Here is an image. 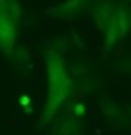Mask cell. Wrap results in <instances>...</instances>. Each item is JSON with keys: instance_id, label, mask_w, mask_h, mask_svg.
<instances>
[{"instance_id": "cell-1", "label": "cell", "mask_w": 131, "mask_h": 135, "mask_svg": "<svg viewBox=\"0 0 131 135\" xmlns=\"http://www.w3.org/2000/svg\"><path fill=\"white\" fill-rule=\"evenodd\" d=\"M45 60H47V72H49V97H47L45 110H43V121L49 123L52 115L59 110V106L70 95L72 79L67 74L65 61L59 56V52L49 51Z\"/></svg>"}, {"instance_id": "cell-2", "label": "cell", "mask_w": 131, "mask_h": 135, "mask_svg": "<svg viewBox=\"0 0 131 135\" xmlns=\"http://www.w3.org/2000/svg\"><path fill=\"white\" fill-rule=\"evenodd\" d=\"M16 23L18 20L11 16L7 9H0V51L11 54L16 40Z\"/></svg>"}, {"instance_id": "cell-3", "label": "cell", "mask_w": 131, "mask_h": 135, "mask_svg": "<svg viewBox=\"0 0 131 135\" xmlns=\"http://www.w3.org/2000/svg\"><path fill=\"white\" fill-rule=\"evenodd\" d=\"M115 11H117V7L113 6V2H110V0H99V2H95V6H93V18H95L97 27L101 31H106V27L110 25V22L115 16Z\"/></svg>"}, {"instance_id": "cell-4", "label": "cell", "mask_w": 131, "mask_h": 135, "mask_svg": "<svg viewBox=\"0 0 131 135\" xmlns=\"http://www.w3.org/2000/svg\"><path fill=\"white\" fill-rule=\"evenodd\" d=\"M86 2H88V0H65L58 7H51L49 13L59 16V18H72V16H75V15L86 6Z\"/></svg>"}, {"instance_id": "cell-5", "label": "cell", "mask_w": 131, "mask_h": 135, "mask_svg": "<svg viewBox=\"0 0 131 135\" xmlns=\"http://www.w3.org/2000/svg\"><path fill=\"white\" fill-rule=\"evenodd\" d=\"M115 23H117V31L119 38H124L131 29V13L126 6H119L115 11Z\"/></svg>"}]
</instances>
